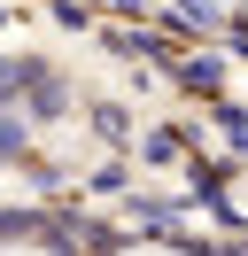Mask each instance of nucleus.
Returning <instances> with one entry per match:
<instances>
[{"instance_id": "nucleus-1", "label": "nucleus", "mask_w": 248, "mask_h": 256, "mask_svg": "<svg viewBox=\"0 0 248 256\" xmlns=\"http://www.w3.org/2000/svg\"><path fill=\"white\" fill-rule=\"evenodd\" d=\"M225 8H248V0H210V16H225Z\"/></svg>"}, {"instance_id": "nucleus-2", "label": "nucleus", "mask_w": 248, "mask_h": 256, "mask_svg": "<svg viewBox=\"0 0 248 256\" xmlns=\"http://www.w3.org/2000/svg\"><path fill=\"white\" fill-rule=\"evenodd\" d=\"M0 256H46V248H0Z\"/></svg>"}, {"instance_id": "nucleus-3", "label": "nucleus", "mask_w": 248, "mask_h": 256, "mask_svg": "<svg viewBox=\"0 0 248 256\" xmlns=\"http://www.w3.org/2000/svg\"><path fill=\"white\" fill-rule=\"evenodd\" d=\"M132 256H178V248H132Z\"/></svg>"}]
</instances>
